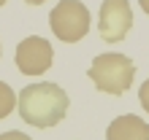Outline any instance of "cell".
Returning <instances> with one entry per match:
<instances>
[{"mask_svg": "<svg viewBox=\"0 0 149 140\" xmlns=\"http://www.w3.org/2000/svg\"><path fill=\"white\" fill-rule=\"evenodd\" d=\"M68 94L63 86L41 81V84H30L19 92V116L24 124L38 127V129H49L57 127L68 113Z\"/></svg>", "mask_w": 149, "mask_h": 140, "instance_id": "cell-1", "label": "cell"}, {"mask_svg": "<svg viewBox=\"0 0 149 140\" xmlns=\"http://www.w3.org/2000/svg\"><path fill=\"white\" fill-rule=\"evenodd\" d=\"M133 75L136 65L125 54H98L90 65V81L106 94H125L133 86Z\"/></svg>", "mask_w": 149, "mask_h": 140, "instance_id": "cell-2", "label": "cell"}, {"mask_svg": "<svg viewBox=\"0 0 149 140\" xmlns=\"http://www.w3.org/2000/svg\"><path fill=\"white\" fill-rule=\"evenodd\" d=\"M49 27L63 43H76L90 32V8L81 0H60L49 14Z\"/></svg>", "mask_w": 149, "mask_h": 140, "instance_id": "cell-3", "label": "cell"}, {"mask_svg": "<svg viewBox=\"0 0 149 140\" xmlns=\"http://www.w3.org/2000/svg\"><path fill=\"white\" fill-rule=\"evenodd\" d=\"M133 27V8L127 0H103L98 14V32L106 43H119Z\"/></svg>", "mask_w": 149, "mask_h": 140, "instance_id": "cell-4", "label": "cell"}, {"mask_svg": "<svg viewBox=\"0 0 149 140\" xmlns=\"http://www.w3.org/2000/svg\"><path fill=\"white\" fill-rule=\"evenodd\" d=\"M52 59H54V51H52V43L41 35H30L24 38L19 46H16V67L22 70L24 75H41L52 67Z\"/></svg>", "mask_w": 149, "mask_h": 140, "instance_id": "cell-5", "label": "cell"}, {"mask_svg": "<svg viewBox=\"0 0 149 140\" xmlns=\"http://www.w3.org/2000/svg\"><path fill=\"white\" fill-rule=\"evenodd\" d=\"M106 140H149V124L133 113L117 116L106 129Z\"/></svg>", "mask_w": 149, "mask_h": 140, "instance_id": "cell-6", "label": "cell"}, {"mask_svg": "<svg viewBox=\"0 0 149 140\" xmlns=\"http://www.w3.org/2000/svg\"><path fill=\"white\" fill-rule=\"evenodd\" d=\"M16 105H19V97L14 94V89L8 84H3L0 81V119H6L8 113H11Z\"/></svg>", "mask_w": 149, "mask_h": 140, "instance_id": "cell-7", "label": "cell"}, {"mask_svg": "<svg viewBox=\"0 0 149 140\" xmlns=\"http://www.w3.org/2000/svg\"><path fill=\"white\" fill-rule=\"evenodd\" d=\"M138 100H141V105H144V110L149 113V78L141 84V89H138Z\"/></svg>", "mask_w": 149, "mask_h": 140, "instance_id": "cell-8", "label": "cell"}, {"mask_svg": "<svg viewBox=\"0 0 149 140\" xmlns=\"http://www.w3.org/2000/svg\"><path fill=\"white\" fill-rule=\"evenodd\" d=\"M0 140H33V137H27L24 132H16V129H11V132H3V135H0Z\"/></svg>", "mask_w": 149, "mask_h": 140, "instance_id": "cell-9", "label": "cell"}, {"mask_svg": "<svg viewBox=\"0 0 149 140\" xmlns=\"http://www.w3.org/2000/svg\"><path fill=\"white\" fill-rule=\"evenodd\" d=\"M138 5H141V8H144V11L149 14V0H138Z\"/></svg>", "mask_w": 149, "mask_h": 140, "instance_id": "cell-10", "label": "cell"}, {"mask_svg": "<svg viewBox=\"0 0 149 140\" xmlns=\"http://www.w3.org/2000/svg\"><path fill=\"white\" fill-rule=\"evenodd\" d=\"M27 5H41V3H46V0H24Z\"/></svg>", "mask_w": 149, "mask_h": 140, "instance_id": "cell-11", "label": "cell"}, {"mask_svg": "<svg viewBox=\"0 0 149 140\" xmlns=\"http://www.w3.org/2000/svg\"><path fill=\"white\" fill-rule=\"evenodd\" d=\"M0 5H6V0H0Z\"/></svg>", "mask_w": 149, "mask_h": 140, "instance_id": "cell-12", "label": "cell"}]
</instances>
